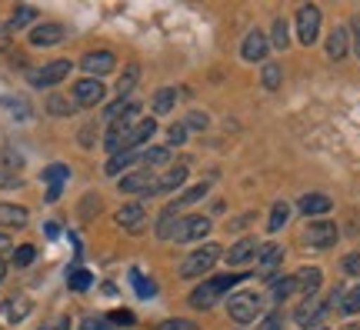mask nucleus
I'll return each instance as SVG.
<instances>
[{"label":"nucleus","mask_w":360,"mask_h":330,"mask_svg":"<svg viewBox=\"0 0 360 330\" xmlns=\"http://www.w3.org/2000/svg\"><path fill=\"white\" fill-rule=\"evenodd\" d=\"M240 280H244V274H220V277H207L200 287H193L191 307H197V310H210V307L217 304L224 293H231Z\"/></svg>","instance_id":"nucleus-1"},{"label":"nucleus","mask_w":360,"mask_h":330,"mask_svg":"<svg viewBox=\"0 0 360 330\" xmlns=\"http://www.w3.org/2000/svg\"><path fill=\"white\" fill-rule=\"evenodd\" d=\"M210 234V217H200V214H187L180 217L174 230H170V241L177 243H193V241H204Z\"/></svg>","instance_id":"nucleus-2"},{"label":"nucleus","mask_w":360,"mask_h":330,"mask_svg":"<svg viewBox=\"0 0 360 330\" xmlns=\"http://www.w3.org/2000/svg\"><path fill=\"white\" fill-rule=\"evenodd\" d=\"M327 317V300H323L321 293H314V297H304L300 307L294 310V324L300 330H317Z\"/></svg>","instance_id":"nucleus-3"},{"label":"nucleus","mask_w":360,"mask_h":330,"mask_svg":"<svg viewBox=\"0 0 360 330\" xmlns=\"http://www.w3.org/2000/svg\"><path fill=\"white\" fill-rule=\"evenodd\" d=\"M217 257H220L217 243H207V247H200V250H193L191 257H184V264H180V277H200V274H207L210 267L217 264Z\"/></svg>","instance_id":"nucleus-4"},{"label":"nucleus","mask_w":360,"mask_h":330,"mask_svg":"<svg viewBox=\"0 0 360 330\" xmlns=\"http://www.w3.org/2000/svg\"><path fill=\"white\" fill-rule=\"evenodd\" d=\"M297 37H300L304 47H310L314 40L321 37V7L304 4V7L297 11Z\"/></svg>","instance_id":"nucleus-5"},{"label":"nucleus","mask_w":360,"mask_h":330,"mask_svg":"<svg viewBox=\"0 0 360 330\" xmlns=\"http://www.w3.org/2000/svg\"><path fill=\"white\" fill-rule=\"evenodd\" d=\"M227 310H231L233 324L247 327V324H254V320H257V314H260V297H257V293H233Z\"/></svg>","instance_id":"nucleus-6"},{"label":"nucleus","mask_w":360,"mask_h":330,"mask_svg":"<svg viewBox=\"0 0 360 330\" xmlns=\"http://www.w3.org/2000/svg\"><path fill=\"white\" fill-rule=\"evenodd\" d=\"M67 74H70V61H51V64L30 70V84L34 87H53V84L67 80Z\"/></svg>","instance_id":"nucleus-7"},{"label":"nucleus","mask_w":360,"mask_h":330,"mask_svg":"<svg viewBox=\"0 0 360 330\" xmlns=\"http://www.w3.org/2000/svg\"><path fill=\"white\" fill-rule=\"evenodd\" d=\"M304 243L321 247V250L334 247L337 243V224H330V220H310L307 230H304Z\"/></svg>","instance_id":"nucleus-8"},{"label":"nucleus","mask_w":360,"mask_h":330,"mask_svg":"<svg viewBox=\"0 0 360 330\" xmlns=\"http://www.w3.org/2000/svg\"><path fill=\"white\" fill-rule=\"evenodd\" d=\"M120 193H157V177L150 170H134L120 177Z\"/></svg>","instance_id":"nucleus-9"},{"label":"nucleus","mask_w":360,"mask_h":330,"mask_svg":"<svg viewBox=\"0 0 360 330\" xmlns=\"http://www.w3.org/2000/svg\"><path fill=\"white\" fill-rule=\"evenodd\" d=\"M101 101H103L101 80L87 77V80H77V84H74V103H77V107H97Z\"/></svg>","instance_id":"nucleus-10"},{"label":"nucleus","mask_w":360,"mask_h":330,"mask_svg":"<svg viewBox=\"0 0 360 330\" xmlns=\"http://www.w3.org/2000/svg\"><path fill=\"white\" fill-rule=\"evenodd\" d=\"M114 64H117V61H114V53H110V51H90V53H84V61H80V67H84L94 80H97V77H103V74H110V70H114Z\"/></svg>","instance_id":"nucleus-11"},{"label":"nucleus","mask_w":360,"mask_h":330,"mask_svg":"<svg viewBox=\"0 0 360 330\" xmlns=\"http://www.w3.org/2000/svg\"><path fill=\"white\" fill-rule=\"evenodd\" d=\"M270 51V40L260 34V30H250L244 37V44H240V57L244 61H250V64H257V61H264Z\"/></svg>","instance_id":"nucleus-12"},{"label":"nucleus","mask_w":360,"mask_h":330,"mask_svg":"<svg viewBox=\"0 0 360 330\" xmlns=\"http://www.w3.org/2000/svg\"><path fill=\"white\" fill-rule=\"evenodd\" d=\"M117 224L124 230H141L147 224V207L143 203H124L120 210H117Z\"/></svg>","instance_id":"nucleus-13"},{"label":"nucleus","mask_w":360,"mask_h":330,"mask_svg":"<svg viewBox=\"0 0 360 330\" xmlns=\"http://www.w3.org/2000/svg\"><path fill=\"white\" fill-rule=\"evenodd\" d=\"M60 40H64V27L60 24H37L30 30V44L34 47H53Z\"/></svg>","instance_id":"nucleus-14"},{"label":"nucleus","mask_w":360,"mask_h":330,"mask_svg":"<svg viewBox=\"0 0 360 330\" xmlns=\"http://www.w3.org/2000/svg\"><path fill=\"white\" fill-rule=\"evenodd\" d=\"M350 51V30L347 27H334L330 37H327V57L330 61H344Z\"/></svg>","instance_id":"nucleus-15"},{"label":"nucleus","mask_w":360,"mask_h":330,"mask_svg":"<svg viewBox=\"0 0 360 330\" xmlns=\"http://www.w3.org/2000/svg\"><path fill=\"white\" fill-rule=\"evenodd\" d=\"M330 197H323V193H304L300 201H297V210L307 217H321V214H330Z\"/></svg>","instance_id":"nucleus-16"},{"label":"nucleus","mask_w":360,"mask_h":330,"mask_svg":"<svg viewBox=\"0 0 360 330\" xmlns=\"http://www.w3.org/2000/svg\"><path fill=\"white\" fill-rule=\"evenodd\" d=\"M150 134H157L154 117H147V120H141V124H134V127L127 130V137H124V151H134L137 144H147V140H150ZM124 151H120V153H124Z\"/></svg>","instance_id":"nucleus-17"},{"label":"nucleus","mask_w":360,"mask_h":330,"mask_svg":"<svg viewBox=\"0 0 360 330\" xmlns=\"http://www.w3.org/2000/svg\"><path fill=\"white\" fill-rule=\"evenodd\" d=\"M227 267H240V264H247L250 257H257V241H250V237H244V241H237L227 250Z\"/></svg>","instance_id":"nucleus-18"},{"label":"nucleus","mask_w":360,"mask_h":330,"mask_svg":"<svg viewBox=\"0 0 360 330\" xmlns=\"http://www.w3.org/2000/svg\"><path fill=\"white\" fill-rule=\"evenodd\" d=\"M281 264H283V247H277V243H267V247L257 254V270L264 277H270Z\"/></svg>","instance_id":"nucleus-19"},{"label":"nucleus","mask_w":360,"mask_h":330,"mask_svg":"<svg viewBox=\"0 0 360 330\" xmlns=\"http://www.w3.org/2000/svg\"><path fill=\"white\" fill-rule=\"evenodd\" d=\"M0 227H7V230L27 227V207H17V203H0Z\"/></svg>","instance_id":"nucleus-20"},{"label":"nucleus","mask_w":360,"mask_h":330,"mask_svg":"<svg viewBox=\"0 0 360 330\" xmlns=\"http://www.w3.org/2000/svg\"><path fill=\"white\" fill-rule=\"evenodd\" d=\"M321 280H323V274L317 267H304V270L297 274V287H300L304 297H314V293H321Z\"/></svg>","instance_id":"nucleus-21"},{"label":"nucleus","mask_w":360,"mask_h":330,"mask_svg":"<svg viewBox=\"0 0 360 330\" xmlns=\"http://www.w3.org/2000/svg\"><path fill=\"white\" fill-rule=\"evenodd\" d=\"M30 310H34L30 297H13V300H7V304H4V314H7V320H11V324L27 320V317H30Z\"/></svg>","instance_id":"nucleus-22"},{"label":"nucleus","mask_w":360,"mask_h":330,"mask_svg":"<svg viewBox=\"0 0 360 330\" xmlns=\"http://www.w3.org/2000/svg\"><path fill=\"white\" fill-rule=\"evenodd\" d=\"M34 20H37V11H34V7H27V4H20V7H13L11 20H7V30H24V27H34Z\"/></svg>","instance_id":"nucleus-23"},{"label":"nucleus","mask_w":360,"mask_h":330,"mask_svg":"<svg viewBox=\"0 0 360 330\" xmlns=\"http://www.w3.org/2000/svg\"><path fill=\"white\" fill-rule=\"evenodd\" d=\"M184 180H187V164H177L170 167L164 177H157V191H177Z\"/></svg>","instance_id":"nucleus-24"},{"label":"nucleus","mask_w":360,"mask_h":330,"mask_svg":"<svg viewBox=\"0 0 360 330\" xmlns=\"http://www.w3.org/2000/svg\"><path fill=\"white\" fill-rule=\"evenodd\" d=\"M67 287H70V291L74 293H84V291H90V287H94V274H90V270H70V274H67Z\"/></svg>","instance_id":"nucleus-25"},{"label":"nucleus","mask_w":360,"mask_h":330,"mask_svg":"<svg viewBox=\"0 0 360 330\" xmlns=\"http://www.w3.org/2000/svg\"><path fill=\"white\" fill-rule=\"evenodd\" d=\"M67 177H70V167L67 164H51V167H44V174H40V180H47L51 187H64Z\"/></svg>","instance_id":"nucleus-26"},{"label":"nucleus","mask_w":360,"mask_h":330,"mask_svg":"<svg viewBox=\"0 0 360 330\" xmlns=\"http://www.w3.org/2000/svg\"><path fill=\"white\" fill-rule=\"evenodd\" d=\"M130 284H134V291H137V297H143V300H150L157 293V284L154 280H147L141 274V270H130Z\"/></svg>","instance_id":"nucleus-27"},{"label":"nucleus","mask_w":360,"mask_h":330,"mask_svg":"<svg viewBox=\"0 0 360 330\" xmlns=\"http://www.w3.org/2000/svg\"><path fill=\"white\" fill-rule=\"evenodd\" d=\"M207 191H210L207 184H197V187H191V191H184V193H180V197H177L174 203H170V207H174V210H184V207H191V203H197L200 197H207Z\"/></svg>","instance_id":"nucleus-28"},{"label":"nucleus","mask_w":360,"mask_h":330,"mask_svg":"<svg viewBox=\"0 0 360 330\" xmlns=\"http://www.w3.org/2000/svg\"><path fill=\"white\" fill-rule=\"evenodd\" d=\"M137 77H141V67H137V64H127L124 77L117 80V94H120V101H124V97H127L134 87H137Z\"/></svg>","instance_id":"nucleus-29"},{"label":"nucleus","mask_w":360,"mask_h":330,"mask_svg":"<svg viewBox=\"0 0 360 330\" xmlns=\"http://www.w3.org/2000/svg\"><path fill=\"white\" fill-rule=\"evenodd\" d=\"M134 160H141V157H137V153H134V151L114 153V157H110V160L103 164V170H107V174L114 177V174H120V170H124V167H130V164H134Z\"/></svg>","instance_id":"nucleus-30"},{"label":"nucleus","mask_w":360,"mask_h":330,"mask_svg":"<svg viewBox=\"0 0 360 330\" xmlns=\"http://www.w3.org/2000/svg\"><path fill=\"white\" fill-rule=\"evenodd\" d=\"M344 317H350V314H360V284L357 287H350V291H344V297H340V307H337Z\"/></svg>","instance_id":"nucleus-31"},{"label":"nucleus","mask_w":360,"mask_h":330,"mask_svg":"<svg viewBox=\"0 0 360 330\" xmlns=\"http://www.w3.org/2000/svg\"><path fill=\"white\" fill-rule=\"evenodd\" d=\"M287 217H290V203L287 201H277L274 203V210H270V220H267V230L274 234V230H281L283 224H287Z\"/></svg>","instance_id":"nucleus-32"},{"label":"nucleus","mask_w":360,"mask_h":330,"mask_svg":"<svg viewBox=\"0 0 360 330\" xmlns=\"http://www.w3.org/2000/svg\"><path fill=\"white\" fill-rule=\"evenodd\" d=\"M270 44H274L277 51H287V44H290V24H287V20H274V30H270Z\"/></svg>","instance_id":"nucleus-33"},{"label":"nucleus","mask_w":360,"mask_h":330,"mask_svg":"<svg viewBox=\"0 0 360 330\" xmlns=\"http://www.w3.org/2000/svg\"><path fill=\"white\" fill-rule=\"evenodd\" d=\"M297 291H300V287H297V277H281V280H274V287H270L274 300H287V297Z\"/></svg>","instance_id":"nucleus-34"},{"label":"nucleus","mask_w":360,"mask_h":330,"mask_svg":"<svg viewBox=\"0 0 360 330\" xmlns=\"http://www.w3.org/2000/svg\"><path fill=\"white\" fill-rule=\"evenodd\" d=\"M174 103H177V94L174 90H157L154 94V114H170L174 110Z\"/></svg>","instance_id":"nucleus-35"},{"label":"nucleus","mask_w":360,"mask_h":330,"mask_svg":"<svg viewBox=\"0 0 360 330\" xmlns=\"http://www.w3.org/2000/svg\"><path fill=\"white\" fill-rule=\"evenodd\" d=\"M260 84H264L267 90H277L283 84V70L277 64H267L264 67V74H260Z\"/></svg>","instance_id":"nucleus-36"},{"label":"nucleus","mask_w":360,"mask_h":330,"mask_svg":"<svg viewBox=\"0 0 360 330\" xmlns=\"http://www.w3.org/2000/svg\"><path fill=\"white\" fill-rule=\"evenodd\" d=\"M141 160H143L147 167L167 164V160H170V151H167V147H147V151L141 153Z\"/></svg>","instance_id":"nucleus-37"},{"label":"nucleus","mask_w":360,"mask_h":330,"mask_svg":"<svg viewBox=\"0 0 360 330\" xmlns=\"http://www.w3.org/2000/svg\"><path fill=\"white\" fill-rule=\"evenodd\" d=\"M34 257H37V250H34L30 243H24V247L13 250V267H30L34 264Z\"/></svg>","instance_id":"nucleus-38"},{"label":"nucleus","mask_w":360,"mask_h":330,"mask_svg":"<svg viewBox=\"0 0 360 330\" xmlns=\"http://www.w3.org/2000/svg\"><path fill=\"white\" fill-rule=\"evenodd\" d=\"M47 110H51L53 117H70L74 110H77V107H70L64 97H51V101H47Z\"/></svg>","instance_id":"nucleus-39"},{"label":"nucleus","mask_w":360,"mask_h":330,"mask_svg":"<svg viewBox=\"0 0 360 330\" xmlns=\"http://www.w3.org/2000/svg\"><path fill=\"white\" fill-rule=\"evenodd\" d=\"M157 330H200L193 320H180V317H170V320H164Z\"/></svg>","instance_id":"nucleus-40"},{"label":"nucleus","mask_w":360,"mask_h":330,"mask_svg":"<svg viewBox=\"0 0 360 330\" xmlns=\"http://www.w3.org/2000/svg\"><path fill=\"white\" fill-rule=\"evenodd\" d=\"M4 107L11 110V114H17V117H27V101H20V97H4Z\"/></svg>","instance_id":"nucleus-41"},{"label":"nucleus","mask_w":360,"mask_h":330,"mask_svg":"<svg viewBox=\"0 0 360 330\" xmlns=\"http://www.w3.org/2000/svg\"><path fill=\"white\" fill-rule=\"evenodd\" d=\"M340 267H344V274H350V277H360V254H347L340 260Z\"/></svg>","instance_id":"nucleus-42"},{"label":"nucleus","mask_w":360,"mask_h":330,"mask_svg":"<svg viewBox=\"0 0 360 330\" xmlns=\"http://www.w3.org/2000/svg\"><path fill=\"white\" fill-rule=\"evenodd\" d=\"M257 330H283V314H267L257 324Z\"/></svg>","instance_id":"nucleus-43"},{"label":"nucleus","mask_w":360,"mask_h":330,"mask_svg":"<svg viewBox=\"0 0 360 330\" xmlns=\"http://www.w3.org/2000/svg\"><path fill=\"white\" fill-rule=\"evenodd\" d=\"M167 140L180 147V144L187 140V127H184V124H170V127H167Z\"/></svg>","instance_id":"nucleus-44"},{"label":"nucleus","mask_w":360,"mask_h":330,"mask_svg":"<svg viewBox=\"0 0 360 330\" xmlns=\"http://www.w3.org/2000/svg\"><path fill=\"white\" fill-rule=\"evenodd\" d=\"M107 320H114L117 327H130V324H134L137 317H134V310H114V314H110Z\"/></svg>","instance_id":"nucleus-45"},{"label":"nucleus","mask_w":360,"mask_h":330,"mask_svg":"<svg viewBox=\"0 0 360 330\" xmlns=\"http://www.w3.org/2000/svg\"><path fill=\"white\" fill-rule=\"evenodd\" d=\"M40 330H70V320H67V317H53V320H47Z\"/></svg>","instance_id":"nucleus-46"},{"label":"nucleus","mask_w":360,"mask_h":330,"mask_svg":"<svg viewBox=\"0 0 360 330\" xmlns=\"http://www.w3.org/2000/svg\"><path fill=\"white\" fill-rule=\"evenodd\" d=\"M184 127H197V130H204V127H207V114H197V110H193V114L187 117V124H184Z\"/></svg>","instance_id":"nucleus-47"},{"label":"nucleus","mask_w":360,"mask_h":330,"mask_svg":"<svg viewBox=\"0 0 360 330\" xmlns=\"http://www.w3.org/2000/svg\"><path fill=\"white\" fill-rule=\"evenodd\" d=\"M80 330H110V324H107V320L90 317V320H84V324H80Z\"/></svg>","instance_id":"nucleus-48"},{"label":"nucleus","mask_w":360,"mask_h":330,"mask_svg":"<svg viewBox=\"0 0 360 330\" xmlns=\"http://www.w3.org/2000/svg\"><path fill=\"white\" fill-rule=\"evenodd\" d=\"M11 187H20V177H13V174H0V191H11Z\"/></svg>","instance_id":"nucleus-49"},{"label":"nucleus","mask_w":360,"mask_h":330,"mask_svg":"<svg viewBox=\"0 0 360 330\" xmlns=\"http://www.w3.org/2000/svg\"><path fill=\"white\" fill-rule=\"evenodd\" d=\"M350 34H354V51H357V57H360V17L350 20Z\"/></svg>","instance_id":"nucleus-50"},{"label":"nucleus","mask_w":360,"mask_h":330,"mask_svg":"<svg viewBox=\"0 0 360 330\" xmlns=\"http://www.w3.org/2000/svg\"><path fill=\"white\" fill-rule=\"evenodd\" d=\"M90 134H94V127H84V130H80V144H84V147H90V144H94V137H90Z\"/></svg>","instance_id":"nucleus-51"},{"label":"nucleus","mask_w":360,"mask_h":330,"mask_svg":"<svg viewBox=\"0 0 360 330\" xmlns=\"http://www.w3.org/2000/svg\"><path fill=\"white\" fill-rule=\"evenodd\" d=\"M44 234H47V237H57V234H60V227H57V224H53V220H51V224L44 227Z\"/></svg>","instance_id":"nucleus-52"},{"label":"nucleus","mask_w":360,"mask_h":330,"mask_svg":"<svg viewBox=\"0 0 360 330\" xmlns=\"http://www.w3.org/2000/svg\"><path fill=\"white\" fill-rule=\"evenodd\" d=\"M7 247H11V241H7V237L0 234V250H7Z\"/></svg>","instance_id":"nucleus-53"},{"label":"nucleus","mask_w":360,"mask_h":330,"mask_svg":"<svg viewBox=\"0 0 360 330\" xmlns=\"http://www.w3.org/2000/svg\"><path fill=\"white\" fill-rule=\"evenodd\" d=\"M0 51H7V34H0Z\"/></svg>","instance_id":"nucleus-54"},{"label":"nucleus","mask_w":360,"mask_h":330,"mask_svg":"<svg viewBox=\"0 0 360 330\" xmlns=\"http://www.w3.org/2000/svg\"><path fill=\"white\" fill-rule=\"evenodd\" d=\"M7 277V264H4V260H0V280Z\"/></svg>","instance_id":"nucleus-55"}]
</instances>
